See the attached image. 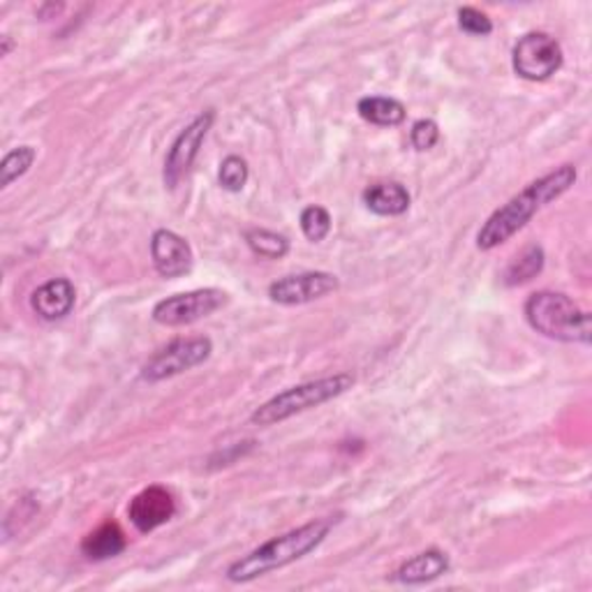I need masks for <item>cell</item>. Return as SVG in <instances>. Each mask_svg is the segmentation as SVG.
I'll return each mask as SVG.
<instances>
[{
  "mask_svg": "<svg viewBox=\"0 0 592 592\" xmlns=\"http://www.w3.org/2000/svg\"><path fill=\"white\" fill-rule=\"evenodd\" d=\"M574 184H577V167L574 165H563L549 172L546 176L537 178V181H532L516 197H512L505 206H500L491 218L481 225L477 235V248L493 250L502 243H507L516 231H521L537 213L558 200V197H563Z\"/></svg>",
  "mask_w": 592,
  "mask_h": 592,
  "instance_id": "cell-1",
  "label": "cell"
},
{
  "mask_svg": "<svg viewBox=\"0 0 592 592\" xmlns=\"http://www.w3.org/2000/svg\"><path fill=\"white\" fill-rule=\"evenodd\" d=\"M336 524H338L336 516L315 518V521H308L306 526L294 528L280 537H274V540L264 542L255 551L243 555V558L231 563L225 571L227 581L250 583L264 577V574L268 571L282 569L301 558H306L308 553H313L322 542L327 540Z\"/></svg>",
  "mask_w": 592,
  "mask_h": 592,
  "instance_id": "cell-2",
  "label": "cell"
},
{
  "mask_svg": "<svg viewBox=\"0 0 592 592\" xmlns=\"http://www.w3.org/2000/svg\"><path fill=\"white\" fill-rule=\"evenodd\" d=\"M526 319L528 325L551 340L560 343H581L590 345L592 329H590V313L581 311L563 292L542 290L528 297L526 301Z\"/></svg>",
  "mask_w": 592,
  "mask_h": 592,
  "instance_id": "cell-3",
  "label": "cell"
},
{
  "mask_svg": "<svg viewBox=\"0 0 592 592\" xmlns=\"http://www.w3.org/2000/svg\"><path fill=\"white\" fill-rule=\"evenodd\" d=\"M354 382L356 380L352 373H336V375H329V378H319V380L290 387L276 393V396L268 399L264 405H260L253 412L250 421H253L255 426H276L280 421L292 419L294 415H301V412L319 407L338 396H343L345 391L354 387Z\"/></svg>",
  "mask_w": 592,
  "mask_h": 592,
  "instance_id": "cell-4",
  "label": "cell"
},
{
  "mask_svg": "<svg viewBox=\"0 0 592 592\" xmlns=\"http://www.w3.org/2000/svg\"><path fill=\"white\" fill-rule=\"evenodd\" d=\"M213 352L211 338L192 336V338H176L163 350H158L147 364L141 366L143 382H163L176 375L188 373L197 366H202Z\"/></svg>",
  "mask_w": 592,
  "mask_h": 592,
  "instance_id": "cell-5",
  "label": "cell"
},
{
  "mask_svg": "<svg viewBox=\"0 0 592 592\" xmlns=\"http://www.w3.org/2000/svg\"><path fill=\"white\" fill-rule=\"evenodd\" d=\"M565 53L560 42L549 33H528L514 45L512 67L526 81H546L563 67Z\"/></svg>",
  "mask_w": 592,
  "mask_h": 592,
  "instance_id": "cell-6",
  "label": "cell"
},
{
  "mask_svg": "<svg viewBox=\"0 0 592 592\" xmlns=\"http://www.w3.org/2000/svg\"><path fill=\"white\" fill-rule=\"evenodd\" d=\"M227 301V292L218 287H204V290H190L158 301L151 317L163 327H186L221 311Z\"/></svg>",
  "mask_w": 592,
  "mask_h": 592,
  "instance_id": "cell-7",
  "label": "cell"
},
{
  "mask_svg": "<svg viewBox=\"0 0 592 592\" xmlns=\"http://www.w3.org/2000/svg\"><path fill=\"white\" fill-rule=\"evenodd\" d=\"M213 123H215V112L206 110L200 116H194L186 125V128L178 133V137L174 139L172 149L165 158L163 178H165L167 188H176L190 174L197 155H200V151L204 147L206 135L213 128Z\"/></svg>",
  "mask_w": 592,
  "mask_h": 592,
  "instance_id": "cell-8",
  "label": "cell"
},
{
  "mask_svg": "<svg viewBox=\"0 0 592 592\" xmlns=\"http://www.w3.org/2000/svg\"><path fill=\"white\" fill-rule=\"evenodd\" d=\"M338 287L340 280L329 272H306L278 278L268 285V299L280 306H303V303L333 294Z\"/></svg>",
  "mask_w": 592,
  "mask_h": 592,
  "instance_id": "cell-9",
  "label": "cell"
},
{
  "mask_svg": "<svg viewBox=\"0 0 592 592\" xmlns=\"http://www.w3.org/2000/svg\"><path fill=\"white\" fill-rule=\"evenodd\" d=\"M151 260L163 278H181L192 272L194 255L190 243L172 229H158L151 237Z\"/></svg>",
  "mask_w": 592,
  "mask_h": 592,
  "instance_id": "cell-10",
  "label": "cell"
},
{
  "mask_svg": "<svg viewBox=\"0 0 592 592\" xmlns=\"http://www.w3.org/2000/svg\"><path fill=\"white\" fill-rule=\"evenodd\" d=\"M174 514H176V500L165 487L143 489L130 500L128 505V516L133 526L143 534L169 524Z\"/></svg>",
  "mask_w": 592,
  "mask_h": 592,
  "instance_id": "cell-11",
  "label": "cell"
},
{
  "mask_svg": "<svg viewBox=\"0 0 592 592\" xmlns=\"http://www.w3.org/2000/svg\"><path fill=\"white\" fill-rule=\"evenodd\" d=\"M77 303V290L67 278H51L30 297V308L47 322L63 319Z\"/></svg>",
  "mask_w": 592,
  "mask_h": 592,
  "instance_id": "cell-12",
  "label": "cell"
},
{
  "mask_svg": "<svg viewBox=\"0 0 592 592\" xmlns=\"http://www.w3.org/2000/svg\"><path fill=\"white\" fill-rule=\"evenodd\" d=\"M452 563L450 555L440 549H428L424 553H417L415 558L405 560L399 569H396V579L403 585H424L440 579L442 574L450 571Z\"/></svg>",
  "mask_w": 592,
  "mask_h": 592,
  "instance_id": "cell-13",
  "label": "cell"
},
{
  "mask_svg": "<svg viewBox=\"0 0 592 592\" xmlns=\"http://www.w3.org/2000/svg\"><path fill=\"white\" fill-rule=\"evenodd\" d=\"M410 192L405 186L396 181L373 184L364 190V204L370 213L382 215V218H396L410 209Z\"/></svg>",
  "mask_w": 592,
  "mask_h": 592,
  "instance_id": "cell-14",
  "label": "cell"
},
{
  "mask_svg": "<svg viewBox=\"0 0 592 592\" xmlns=\"http://www.w3.org/2000/svg\"><path fill=\"white\" fill-rule=\"evenodd\" d=\"M125 549H128V540H125V532L114 521H106L93 532H88L81 542V553L93 563L112 560Z\"/></svg>",
  "mask_w": 592,
  "mask_h": 592,
  "instance_id": "cell-15",
  "label": "cell"
},
{
  "mask_svg": "<svg viewBox=\"0 0 592 592\" xmlns=\"http://www.w3.org/2000/svg\"><path fill=\"white\" fill-rule=\"evenodd\" d=\"M356 112L366 123L380 125V128H396V125H401L407 116V110L401 100L385 96L362 98L356 104Z\"/></svg>",
  "mask_w": 592,
  "mask_h": 592,
  "instance_id": "cell-16",
  "label": "cell"
},
{
  "mask_svg": "<svg viewBox=\"0 0 592 592\" xmlns=\"http://www.w3.org/2000/svg\"><path fill=\"white\" fill-rule=\"evenodd\" d=\"M542 268H544V250H542V245H528L524 253L516 255L512 260V264L507 266L505 282L509 287L524 285V282L532 280L534 276H540Z\"/></svg>",
  "mask_w": 592,
  "mask_h": 592,
  "instance_id": "cell-17",
  "label": "cell"
},
{
  "mask_svg": "<svg viewBox=\"0 0 592 592\" xmlns=\"http://www.w3.org/2000/svg\"><path fill=\"white\" fill-rule=\"evenodd\" d=\"M245 243L255 255L264 260H280L290 253V239L272 229H248Z\"/></svg>",
  "mask_w": 592,
  "mask_h": 592,
  "instance_id": "cell-18",
  "label": "cell"
},
{
  "mask_svg": "<svg viewBox=\"0 0 592 592\" xmlns=\"http://www.w3.org/2000/svg\"><path fill=\"white\" fill-rule=\"evenodd\" d=\"M35 158H38V151L33 147H16L12 149L3 163H0V188L12 186L16 178H22L35 163Z\"/></svg>",
  "mask_w": 592,
  "mask_h": 592,
  "instance_id": "cell-19",
  "label": "cell"
},
{
  "mask_svg": "<svg viewBox=\"0 0 592 592\" xmlns=\"http://www.w3.org/2000/svg\"><path fill=\"white\" fill-rule=\"evenodd\" d=\"M299 225H301L303 237L313 243H319V241H325L331 231V213L325 206L311 204L301 211Z\"/></svg>",
  "mask_w": 592,
  "mask_h": 592,
  "instance_id": "cell-20",
  "label": "cell"
},
{
  "mask_svg": "<svg viewBox=\"0 0 592 592\" xmlns=\"http://www.w3.org/2000/svg\"><path fill=\"white\" fill-rule=\"evenodd\" d=\"M248 163L239 155H227L221 163V172H218V181L227 192H241L248 184Z\"/></svg>",
  "mask_w": 592,
  "mask_h": 592,
  "instance_id": "cell-21",
  "label": "cell"
},
{
  "mask_svg": "<svg viewBox=\"0 0 592 592\" xmlns=\"http://www.w3.org/2000/svg\"><path fill=\"white\" fill-rule=\"evenodd\" d=\"M458 26L463 33L477 35V38H487L493 33V22L489 20L487 12L477 8H461L458 10Z\"/></svg>",
  "mask_w": 592,
  "mask_h": 592,
  "instance_id": "cell-22",
  "label": "cell"
},
{
  "mask_svg": "<svg viewBox=\"0 0 592 592\" xmlns=\"http://www.w3.org/2000/svg\"><path fill=\"white\" fill-rule=\"evenodd\" d=\"M410 141L417 151H430L440 141V125L430 118H419L410 130Z\"/></svg>",
  "mask_w": 592,
  "mask_h": 592,
  "instance_id": "cell-23",
  "label": "cell"
},
{
  "mask_svg": "<svg viewBox=\"0 0 592 592\" xmlns=\"http://www.w3.org/2000/svg\"><path fill=\"white\" fill-rule=\"evenodd\" d=\"M0 42H3V49H0V56H10V51H12L10 35H3V38H0Z\"/></svg>",
  "mask_w": 592,
  "mask_h": 592,
  "instance_id": "cell-24",
  "label": "cell"
}]
</instances>
